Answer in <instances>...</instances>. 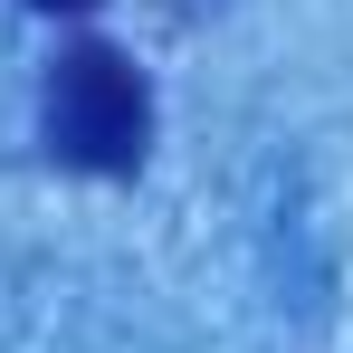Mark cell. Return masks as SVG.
I'll use <instances>...</instances> for the list:
<instances>
[{"label":"cell","instance_id":"cell-1","mask_svg":"<svg viewBox=\"0 0 353 353\" xmlns=\"http://www.w3.org/2000/svg\"><path fill=\"white\" fill-rule=\"evenodd\" d=\"M39 124H48V153L77 163V172H134L143 143H153V86H143V67L124 58V48L77 39L48 67Z\"/></svg>","mask_w":353,"mask_h":353},{"label":"cell","instance_id":"cell-2","mask_svg":"<svg viewBox=\"0 0 353 353\" xmlns=\"http://www.w3.org/2000/svg\"><path fill=\"white\" fill-rule=\"evenodd\" d=\"M39 10H96V0H39Z\"/></svg>","mask_w":353,"mask_h":353}]
</instances>
